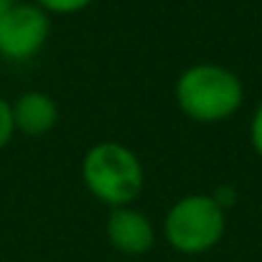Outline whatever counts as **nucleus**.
Wrapping results in <instances>:
<instances>
[{
    "instance_id": "9b49d317",
    "label": "nucleus",
    "mask_w": 262,
    "mask_h": 262,
    "mask_svg": "<svg viewBox=\"0 0 262 262\" xmlns=\"http://www.w3.org/2000/svg\"><path fill=\"white\" fill-rule=\"evenodd\" d=\"M13 3H18V0H0V18H3V13H5Z\"/></svg>"
},
{
    "instance_id": "0eeeda50",
    "label": "nucleus",
    "mask_w": 262,
    "mask_h": 262,
    "mask_svg": "<svg viewBox=\"0 0 262 262\" xmlns=\"http://www.w3.org/2000/svg\"><path fill=\"white\" fill-rule=\"evenodd\" d=\"M38 8H43L49 15H74L87 10L94 0H31Z\"/></svg>"
},
{
    "instance_id": "f03ea898",
    "label": "nucleus",
    "mask_w": 262,
    "mask_h": 262,
    "mask_svg": "<svg viewBox=\"0 0 262 262\" xmlns=\"http://www.w3.org/2000/svg\"><path fill=\"white\" fill-rule=\"evenodd\" d=\"M82 181L89 193L110 206H133L145 186L143 161L133 148L117 140L94 143L82 158Z\"/></svg>"
},
{
    "instance_id": "423d86ee",
    "label": "nucleus",
    "mask_w": 262,
    "mask_h": 262,
    "mask_svg": "<svg viewBox=\"0 0 262 262\" xmlns=\"http://www.w3.org/2000/svg\"><path fill=\"white\" fill-rule=\"evenodd\" d=\"M10 107H13L15 133H23L28 138H41L59 125V104L46 92L38 89L23 92L10 102Z\"/></svg>"
},
{
    "instance_id": "f257e3e1",
    "label": "nucleus",
    "mask_w": 262,
    "mask_h": 262,
    "mask_svg": "<svg viewBox=\"0 0 262 262\" xmlns=\"http://www.w3.org/2000/svg\"><path fill=\"white\" fill-rule=\"evenodd\" d=\"M173 97L188 120L199 125H216L239 112L245 102V84L237 72L214 61H201L178 74Z\"/></svg>"
},
{
    "instance_id": "39448f33",
    "label": "nucleus",
    "mask_w": 262,
    "mask_h": 262,
    "mask_svg": "<svg viewBox=\"0 0 262 262\" xmlns=\"http://www.w3.org/2000/svg\"><path fill=\"white\" fill-rule=\"evenodd\" d=\"M104 234L112 250L127 257H143L156 247V224L148 214L135 206L110 209L104 222Z\"/></svg>"
},
{
    "instance_id": "7ed1b4c3",
    "label": "nucleus",
    "mask_w": 262,
    "mask_h": 262,
    "mask_svg": "<svg viewBox=\"0 0 262 262\" xmlns=\"http://www.w3.org/2000/svg\"><path fill=\"white\" fill-rule=\"evenodd\" d=\"M227 234V211L211 193H186L163 216L166 245L186 257H199L219 247Z\"/></svg>"
},
{
    "instance_id": "9d476101",
    "label": "nucleus",
    "mask_w": 262,
    "mask_h": 262,
    "mask_svg": "<svg viewBox=\"0 0 262 262\" xmlns=\"http://www.w3.org/2000/svg\"><path fill=\"white\" fill-rule=\"evenodd\" d=\"M211 196L216 199V204H219L224 211H229V209L234 206V201H237V191H234V186H219Z\"/></svg>"
},
{
    "instance_id": "1a4fd4ad",
    "label": "nucleus",
    "mask_w": 262,
    "mask_h": 262,
    "mask_svg": "<svg viewBox=\"0 0 262 262\" xmlns=\"http://www.w3.org/2000/svg\"><path fill=\"white\" fill-rule=\"evenodd\" d=\"M250 145L255 156L262 158V102L252 110V117H250Z\"/></svg>"
},
{
    "instance_id": "6e6552de",
    "label": "nucleus",
    "mask_w": 262,
    "mask_h": 262,
    "mask_svg": "<svg viewBox=\"0 0 262 262\" xmlns=\"http://www.w3.org/2000/svg\"><path fill=\"white\" fill-rule=\"evenodd\" d=\"M15 135V122H13V107L5 97H0V150L10 145Z\"/></svg>"
},
{
    "instance_id": "20e7f679",
    "label": "nucleus",
    "mask_w": 262,
    "mask_h": 262,
    "mask_svg": "<svg viewBox=\"0 0 262 262\" xmlns=\"http://www.w3.org/2000/svg\"><path fill=\"white\" fill-rule=\"evenodd\" d=\"M51 36V15L36 3L18 0L0 18V59L31 61L43 51Z\"/></svg>"
}]
</instances>
